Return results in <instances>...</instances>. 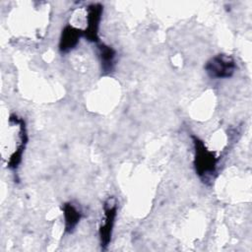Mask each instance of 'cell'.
Listing matches in <instances>:
<instances>
[{
    "label": "cell",
    "instance_id": "1",
    "mask_svg": "<svg viewBox=\"0 0 252 252\" xmlns=\"http://www.w3.org/2000/svg\"><path fill=\"white\" fill-rule=\"evenodd\" d=\"M194 146V167L199 177L207 182L217 172L219 157L213 151L206 148L204 142L197 136H192Z\"/></svg>",
    "mask_w": 252,
    "mask_h": 252
},
{
    "label": "cell",
    "instance_id": "2",
    "mask_svg": "<svg viewBox=\"0 0 252 252\" xmlns=\"http://www.w3.org/2000/svg\"><path fill=\"white\" fill-rule=\"evenodd\" d=\"M205 70L211 78L228 79L236 70V62L230 55L218 54L206 63Z\"/></svg>",
    "mask_w": 252,
    "mask_h": 252
},
{
    "label": "cell",
    "instance_id": "3",
    "mask_svg": "<svg viewBox=\"0 0 252 252\" xmlns=\"http://www.w3.org/2000/svg\"><path fill=\"white\" fill-rule=\"evenodd\" d=\"M117 214V202L114 197H109L103 204V219L99 226L100 246L106 249L110 243L112 229Z\"/></svg>",
    "mask_w": 252,
    "mask_h": 252
},
{
    "label": "cell",
    "instance_id": "4",
    "mask_svg": "<svg viewBox=\"0 0 252 252\" xmlns=\"http://www.w3.org/2000/svg\"><path fill=\"white\" fill-rule=\"evenodd\" d=\"M102 14L100 4H91L87 8V27L83 30V36L89 41L98 42V28Z\"/></svg>",
    "mask_w": 252,
    "mask_h": 252
},
{
    "label": "cell",
    "instance_id": "5",
    "mask_svg": "<svg viewBox=\"0 0 252 252\" xmlns=\"http://www.w3.org/2000/svg\"><path fill=\"white\" fill-rule=\"evenodd\" d=\"M83 36V30L75 28L72 25H67L63 31L60 37L59 49L61 52H68L76 47L80 37Z\"/></svg>",
    "mask_w": 252,
    "mask_h": 252
},
{
    "label": "cell",
    "instance_id": "6",
    "mask_svg": "<svg viewBox=\"0 0 252 252\" xmlns=\"http://www.w3.org/2000/svg\"><path fill=\"white\" fill-rule=\"evenodd\" d=\"M62 210L65 220V230L71 233L82 218V211L77 205H74L71 202L65 203L62 207Z\"/></svg>",
    "mask_w": 252,
    "mask_h": 252
},
{
    "label": "cell",
    "instance_id": "7",
    "mask_svg": "<svg viewBox=\"0 0 252 252\" xmlns=\"http://www.w3.org/2000/svg\"><path fill=\"white\" fill-rule=\"evenodd\" d=\"M97 47L102 71L105 73H110L115 65L116 52L113 48L105 45L104 43H98Z\"/></svg>",
    "mask_w": 252,
    "mask_h": 252
}]
</instances>
